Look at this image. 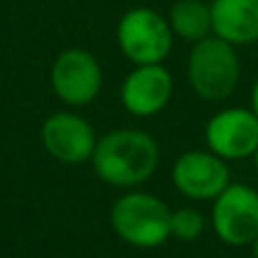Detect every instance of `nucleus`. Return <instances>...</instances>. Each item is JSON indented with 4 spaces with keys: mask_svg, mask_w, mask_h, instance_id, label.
Returning <instances> with one entry per match:
<instances>
[{
    "mask_svg": "<svg viewBox=\"0 0 258 258\" xmlns=\"http://www.w3.org/2000/svg\"><path fill=\"white\" fill-rule=\"evenodd\" d=\"M161 161L159 143L143 129H113L95 143L93 172L116 188H136L156 172Z\"/></svg>",
    "mask_w": 258,
    "mask_h": 258,
    "instance_id": "1",
    "label": "nucleus"
},
{
    "mask_svg": "<svg viewBox=\"0 0 258 258\" xmlns=\"http://www.w3.org/2000/svg\"><path fill=\"white\" fill-rule=\"evenodd\" d=\"M170 206L152 192L129 190L111 206L109 222L122 242L138 249H156L170 240Z\"/></svg>",
    "mask_w": 258,
    "mask_h": 258,
    "instance_id": "2",
    "label": "nucleus"
},
{
    "mask_svg": "<svg viewBox=\"0 0 258 258\" xmlns=\"http://www.w3.org/2000/svg\"><path fill=\"white\" fill-rule=\"evenodd\" d=\"M186 75L192 93L206 102L227 100L240 80V57L236 45L215 34L192 43L186 61Z\"/></svg>",
    "mask_w": 258,
    "mask_h": 258,
    "instance_id": "3",
    "label": "nucleus"
},
{
    "mask_svg": "<svg viewBox=\"0 0 258 258\" xmlns=\"http://www.w3.org/2000/svg\"><path fill=\"white\" fill-rule=\"evenodd\" d=\"M116 41L122 57L134 66L163 63L172 52L174 34L168 16L152 7H134L120 16L116 27Z\"/></svg>",
    "mask_w": 258,
    "mask_h": 258,
    "instance_id": "4",
    "label": "nucleus"
},
{
    "mask_svg": "<svg viewBox=\"0 0 258 258\" xmlns=\"http://www.w3.org/2000/svg\"><path fill=\"white\" fill-rule=\"evenodd\" d=\"M102 66L86 48H66L50 66V86L68 107H86L102 91Z\"/></svg>",
    "mask_w": 258,
    "mask_h": 258,
    "instance_id": "5",
    "label": "nucleus"
},
{
    "mask_svg": "<svg viewBox=\"0 0 258 258\" xmlns=\"http://www.w3.org/2000/svg\"><path fill=\"white\" fill-rule=\"evenodd\" d=\"M211 227L229 247H247L258 236V192L247 183H229L213 200Z\"/></svg>",
    "mask_w": 258,
    "mask_h": 258,
    "instance_id": "6",
    "label": "nucleus"
},
{
    "mask_svg": "<svg viewBox=\"0 0 258 258\" xmlns=\"http://www.w3.org/2000/svg\"><path fill=\"white\" fill-rule=\"evenodd\" d=\"M172 183L188 200L213 202L231 183V172L227 161L211 150H190L174 161Z\"/></svg>",
    "mask_w": 258,
    "mask_h": 258,
    "instance_id": "7",
    "label": "nucleus"
},
{
    "mask_svg": "<svg viewBox=\"0 0 258 258\" xmlns=\"http://www.w3.org/2000/svg\"><path fill=\"white\" fill-rule=\"evenodd\" d=\"M206 147L224 161L254 156L258 147V118L247 107H229L206 122Z\"/></svg>",
    "mask_w": 258,
    "mask_h": 258,
    "instance_id": "8",
    "label": "nucleus"
},
{
    "mask_svg": "<svg viewBox=\"0 0 258 258\" xmlns=\"http://www.w3.org/2000/svg\"><path fill=\"white\" fill-rule=\"evenodd\" d=\"M41 143L52 159L66 165H80L91 161L98 136L84 116L75 111H57L50 113L41 125Z\"/></svg>",
    "mask_w": 258,
    "mask_h": 258,
    "instance_id": "9",
    "label": "nucleus"
},
{
    "mask_svg": "<svg viewBox=\"0 0 258 258\" xmlns=\"http://www.w3.org/2000/svg\"><path fill=\"white\" fill-rule=\"evenodd\" d=\"M174 91L172 73L163 63L134 66L120 84V102L136 118H150L168 107Z\"/></svg>",
    "mask_w": 258,
    "mask_h": 258,
    "instance_id": "10",
    "label": "nucleus"
},
{
    "mask_svg": "<svg viewBox=\"0 0 258 258\" xmlns=\"http://www.w3.org/2000/svg\"><path fill=\"white\" fill-rule=\"evenodd\" d=\"M213 34L231 45L258 43V0H211Z\"/></svg>",
    "mask_w": 258,
    "mask_h": 258,
    "instance_id": "11",
    "label": "nucleus"
},
{
    "mask_svg": "<svg viewBox=\"0 0 258 258\" xmlns=\"http://www.w3.org/2000/svg\"><path fill=\"white\" fill-rule=\"evenodd\" d=\"M168 23L174 39L197 43L213 34L211 3L204 0H177L168 12Z\"/></svg>",
    "mask_w": 258,
    "mask_h": 258,
    "instance_id": "12",
    "label": "nucleus"
},
{
    "mask_svg": "<svg viewBox=\"0 0 258 258\" xmlns=\"http://www.w3.org/2000/svg\"><path fill=\"white\" fill-rule=\"evenodd\" d=\"M204 227H206V220L197 209L183 206V209H177L170 213V238L192 242L202 236Z\"/></svg>",
    "mask_w": 258,
    "mask_h": 258,
    "instance_id": "13",
    "label": "nucleus"
},
{
    "mask_svg": "<svg viewBox=\"0 0 258 258\" xmlns=\"http://www.w3.org/2000/svg\"><path fill=\"white\" fill-rule=\"evenodd\" d=\"M249 109L256 113V118H258V80H256L254 89H251V107Z\"/></svg>",
    "mask_w": 258,
    "mask_h": 258,
    "instance_id": "14",
    "label": "nucleus"
},
{
    "mask_svg": "<svg viewBox=\"0 0 258 258\" xmlns=\"http://www.w3.org/2000/svg\"><path fill=\"white\" fill-rule=\"evenodd\" d=\"M251 254H254V258H258V236L254 238V240H251Z\"/></svg>",
    "mask_w": 258,
    "mask_h": 258,
    "instance_id": "15",
    "label": "nucleus"
},
{
    "mask_svg": "<svg viewBox=\"0 0 258 258\" xmlns=\"http://www.w3.org/2000/svg\"><path fill=\"white\" fill-rule=\"evenodd\" d=\"M251 159H254V163H256V170H258V147H256V152H254V156H251Z\"/></svg>",
    "mask_w": 258,
    "mask_h": 258,
    "instance_id": "16",
    "label": "nucleus"
}]
</instances>
